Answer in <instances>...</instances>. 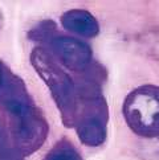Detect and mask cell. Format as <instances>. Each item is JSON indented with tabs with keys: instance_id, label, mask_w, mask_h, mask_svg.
<instances>
[{
	"instance_id": "6da1fadb",
	"label": "cell",
	"mask_w": 159,
	"mask_h": 160,
	"mask_svg": "<svg viewBox=\"0 0 159 160\" xmlns=\"http://www.w3.org/2000/svg\"><path fill=\"white\" fill-rule=\"evenodd\" d=\"M127 126L142 138L159 136V86L142 85L130 91L122 105Z\"/></svg>"
},
{
	"instance_id": "7a4b0ae2",
	"label": "cell",
	"mask_w": 159,
	"mask_h": 160,
	"mask_svg": "<svg viewBox=\"0 0 159 160\" xmlns=\"http://www.w3.org/2000/svg\"><path fill=\"white\" fill-rule=\"evenodd\" d=\"M88 110V117L82 119L78 128V136L88 146H100L106 138V105L102 98H97Z\"/></svg>"
},
{
	"instance_id": "3957f363",
	"label": "cell",
	"mask_w": 159,
	"mask_h": 160,
	"mask_svg": "<svg viewBox=\"0 0 159 160\" xmlns=\"http://www.w3.org/2000/svg\"><path fill=\"white\" fill-rule=\"evenodd\" d=\"M53 48L62 64L70 69H82L92 60V49L77 38L60 37L54 40Z\"/></svg>"
},
{
	"instance_id": "277c9868",
	"label": "cell",
	"mask_w": 159,
	"mask_h": 160,
	"mask_svg": "<svg viewBox=\"0 0 159 160\" xmlns=\"http://www.w3.org/2000/svg\"><path fill=\"white\" fill-rule=\"evenodd\" d=\"M62 24L68 31H72L85 37H94L98 33V22L86 11H70L64 15Z\"/></svg>"
},
{
	"instance_id": "5b68a950",
	"label": "cell",
	"mask_w": 159,
	"mask_h": 160,
	"mask_svg": "<svg viewBox=\"0 0 159 160\" xmlns=\"http://www.w3.org/2000/svg\"><path fill=\"white\" fill-rule=\"evenodd\" d=\"M3 79H4V70H3L2 64H0V86H2V83H3Z\"/></svg>"
}]
</instances>
